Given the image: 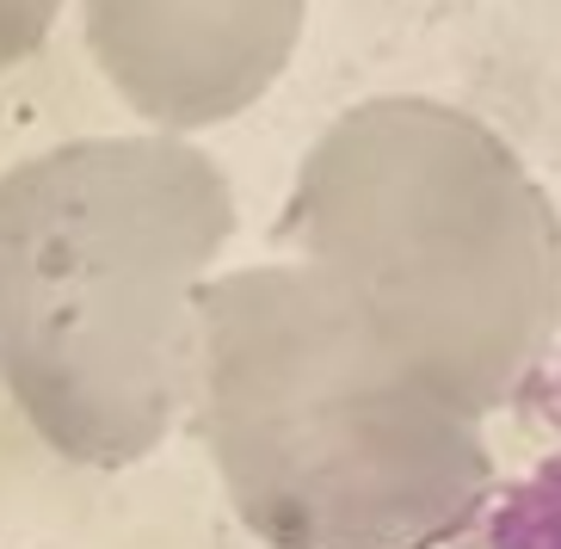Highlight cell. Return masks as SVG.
Instances as JSON below:
<instances>
[{"label":"cell","instance_id":"6da1fadb","mask_svg":"<svg viewBox=\"0 0 561 549\" xmlns=\"http://www.w3.org/2000/svg\"><path fill=\"white\" fill-rule=\"evenodd\" d=\"M229 235L234 192L185 136H81L0 173V384L56 457L130 469L173 433Z\"/></svg>","mask_w":561,"mask_h":549},{"label":"cell","instance_id":"277c9868","mask_svg":"<svg viewBox=\"0 0 561 549\" xmlns=\"http://www.w3.org/2000/svg\"><path fill=\"white\" fill-rule=\"evenodd\" d=\"M309 0H81L87 50L161 136L210 130L278 81Z\"/></svg>","mask_w":561,"mask_h":549},{"label":"cell","instance_id":"3957f363","mask_svg":"<svg viewBox=\"0 0 561 549\" xmlns=\"http://www.w3.org/2000/svg\"><path fill=\"white\" fill-rule=\"evenodd\" d=\"M284 235L377 340L488 420L561 328V222L481 117L420 93L340 112L302 155Z\"/></svg>","mask_w":561,"mask_h":549},{"label":"cell","instance_id":"5b68a950","mask_svg":"<svg viewBox=\"0 0 561 549\" xmlns=\"http://www.w3.org/2000/svg\"><path fill=\"white\" fill-rule=\"evenodd\" d=\"M56 13H62V0H0V75L19 68L50 37Z\"/></svg>","mask_w":561,"mask_h":549},{"label":"cell","instance_id":"7a4b0ae2","mask_svg":"<svg viewBox=\"0 0 561 549\" xmlns=\"http://www.w3.org/2000/svg\"><path fill=\"white\" fill-rule=\"evenodd\" d=\"M192 408L272 549H438L494 482L481 420L302 260L204 278Z\"/></svg>","mask_w":561,"mask_h":549}]
</instances>
